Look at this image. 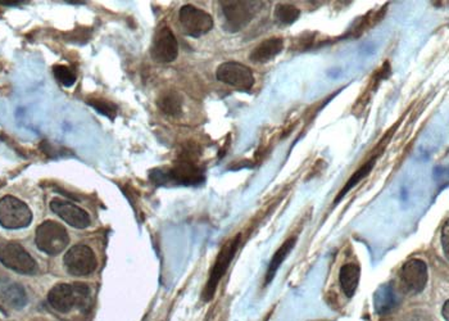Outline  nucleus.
<instances>
[{
    "label": "nucleus",
    "mask_w": 449,
    "mask_h": 321,
    "mask_svg": "<svg viewBox=\"0 0 449 321\" xmlns=\"http://www.w3.org/2000/svg\"><path fill=\"white\" fill-rule=\"evenodd\" d=\"M35 243L41 252L57 256L68 247L70 235L61 224L55 221H44L37 229Z\"/></svg>",
    "instance_id": "f257e3e1"
},
{
    "label": "nucleus",
    "mask_w": 449,
    "mask_h": 321,
    "mask_svg": "<svg viewBox=\"0 0 449 321\" xmlns=\"http://www.w3.org/2000/svg\"><path fill=\"white\" fill-rule=\"evenodd\" d=\"M261 6V1H221L225 28L229 32L243 30L256 17Z\"/></svg>",
    "instance_id": "f03ea898"
},
{
    "label": "nucleus",
    "mask_w": 449,
    "mask_h": 321,
    "mask_svg": "<svg viewBox=\"0 0 449 321\" xmlns=\"http://www.w3.org/2000/svg\"><path fill=\"white\" fill-rule=\"evenodd\" d=\"M240 240H241V235L238 234L237 237L230 239L229 242L223 247L221 248L220 253H219V256L214 261V265L211 269L208 282H207V285H206L204 292H203V300L206 302L211 301L213 295L216 293V289L220 284L221 279L226 274L231 261L234 260V257L238 252Z\"/></svg>",
    "instance_id": "7ed1b4c3"
},
{
    "label": "nucleus",
    "mask_w": 449,
    "mask_h": 321,
    "mask_svg": "<svg viewBox=\"0 0 449 321\" xmlns=\"http://www.w3.org/2000/svg\"><path fill=\"white\" fill-rule=\"evenodd\" d=\"M32 221V212L19 198L6 195L0 200V225L8 230L28 228Z\"/></svg>",
    "instance_id": "20e7f679"
},
{
    "label": "nucleus",
    "mask_w": 449,
    "mask_h": 321,
    "mask_svg": "<svg viewBox=\"0 0 449 321\" xmlns=\"http://www.w3.org/2000/svg\"><path fill=\"white\" fill-rule=\"evenodd\" d=\"M152 179L157 184H166L174 182L181 185H198L204 180V173L199 166L195 165L189 159H183L171 170H154L152 173Z\"/></svg>",
    "instance_id": "39448f33"
},
{
    "label": "nucleus",
    "mask_w": 449,
    "mask_h": 321,
    "mask_svg": "<svg viewBox=\"0 0 449 321\" xmlns=\"http://www.w3.org/2000/svg\"><path fill=\"white\" fill-rule=\"evenodd\" d=\"M0 262L19 274L32 275L37 271V261L25 248L14 242L0 244Z\"/></svg>",
    "instance_id": "423d86ee"
},
{
    "label": "nucleus",
    "mask_w": 449,
    "mask_h": 321,
    "mask_svg": "<svg viewBox=\"0 0 449 321\" xmlns=\"http://www.w3.org/2000/svg\"><path fill=\"white\" fill-rule=\"evenodd\" d=\"M216 77L221 83L226 84L239 92H250L256 83L253 71L240 62L221 64L216 71Z\"/></svg>",
    "instance_id": "0eeeda50"
},
{
    "label": "nucleus",
    "mask_w": 449,
    "mask_h": 321,
    "mask_svg": "<svg viewBox=\"0 0 449 321\" xmlns=\"http://www.w3.org/2000/svg\"><path fill=\"white\" fill-rule=\"evenodd\" d=\"M180 25L183 32L192 37H199L208 34L213 28V19L206 10H199L192 4L181 7L179 13Z\"/></svg>",
    "instance_id": "6e6552de"
},
{
    "label": "nucleus",
    "mask_w": 449,
    "mask_h": 321,
    "mask_svg": "<svg viewBox=\"0 0 449 321\" xmlns=\"http://www.w3.org/2000/svg\"><path fill=\"white\" fill-rule=\"evenodd\" d=\"M97 257L88 246L79 244L68 249L64 256V266L74 276L90 275L97 269Z\"/></svg>",
    "instance_id": "1a4fd4ad"
},
{
    "label": "nucleus",
    "mask_w": 449,
    "mask_h": 321,
    "mask_svg": "<svg viewBox=\"0 0 449 321\" xmlns=\"http://www.w3.org/2000/svg\"><path fill=\"white\" fill-rule=\"evenodd\" d=\"M428 265L420 258L408 260L401 269V282L404 289L410 293H421L428 284Z\"/></svg>",
    "instance_id": "9d476101"
},
{
    "label": "nucleus",
    "mask_w": 449,
    "mask_h": 321,
    "mask_svg": "<svg viewBox=\"0 0 449 321\" xmlns=\"http://www.w3.org/2000/svg\"><path fill=\"white\" fill-rule=\"evenodd\" d=\"M150 55L158 64H171L179 55V44L171 28L163 26L157 31Z\"/></svg>",
    "instance_id": "9b49d317"
},
{
    "label": "nucleus",
    "mask_w": 449,
    "mask_h": 321,
    "mask_svg": "<svg viewBox=\"0 0 449 321\" xmlns=\"http://www.w3.org/2000/svg\"><path fill=\"white\" fill-rule=\"evenodd\" d=\"M50 208L57 216H59L64 222L74 226L76 229H85L90 225V216L83 208L77 207L76 204L67 202L59 198H54L50 202Z\"/></svg>",
    "instance_id": "f8f14e48"
},
{
    "label": "nucleus",
    "mask_w": 449,
    "mask_h": 321,
    "mask_svg": "<svg viewBox=\"0 0 449 321\" xmlns=\"http://www.w3.org/2000/svg\"><path fill=\"white\" fill-rule=\"evenodd\" d=\"M48 302L55 311L62 313L71 311L76 307L74 286L71 284L55 285L48 294Z\"/></svg>",
    "instance_id": "ddd939ff"
},
{
    "label": "nucleus",
    "mask_w": 449,
    "mask_h": 321,
    "mask_svg": "<svg viewBox=\"0 0 449 321\" xmlns=\"http://www.w3.org/2000/svg\"><path fill=\"white\" fill-rule=\"evenodd\" d=\"M283 49H284V40L281 37H270L259 43L252 50L249 59L255 64H267L280 55Z\"/></svg>",
    "instance_id": "4468645a"
},
{
    "label": "nucleus",
    "mask_w": 449,
    "mask_h": 321,
    "mask_svg": "<svg viewBox=\"0 0 449 321\" xmlns=\"http://www.w3.org/2000/svg\"><path fill=\"white\" fill-rule=\"evenodd\" d=\"M399 303L401 300L393 283L380 285L374 293V307L379 315H385L388 312L393 311Z\"/></svg>",
    "instance_id": "2eb2a0df"
},
{
    "label": "nucleus",
    "mask_w": 449,
    "mask_h": 321,
    "mask_svg": "<svg viewBox=\"0 0 449 321\" xmlns=\"http://www.w3.org/2000/svg\"><path fill=\"white\" fill-rule=\"evenodd\" d=\"M295 244H297V238L292 237V238L286 239L284 243L280 246V248L276 251L275 255L271 258V262H270L268 269H267L265 285L270 284L274 280L276 273L279 271L280 266L284 264L285 258L290 255V252L293 251Z\"/></svg>",
    "instance_id": "dca6fc26"
},
{
    "label": "nucleus",
    "mask_w": 449,
    "mask_h": 321,
    "mask_svg": "<svg viewBox=\"0 0 449 321\" xmlns=\"http://www.w3.org/2000/svg\"><path fill=\"white\" fill-rule=\"evenodd\" d=\"M361 269L356 264H347L339 271L340 286L347 297H353L357 291Z\"/></svg>",
    "instance_id": "f3484780"
},
{
    "label": "nucleus",
    "mask_w": 449,
    "mask_h": 321,
    "mask_svg": "<svg viewBox=\"0 0 449 321\" xmlns=\"http://www.w3.org/2000/svg\"><path fill=\"white\" fill-rule=\"evenodd\" d=\"M376 161H377V156L371 157L365 165L361 166V167L358 168L357 171L349 177V180L347 182V184L344 185V188H343V189L340 191L339 194L337 195L335 202H334L335 204L339 203L340 201H341V200L348 194V192H350V191H352L358 183H361L365 177H367V176L370 175V173H371V171L374 170V167H375Z\"/></svg>",
    "instance_id": "a211bd4d"
},
{
    "label": "nucleus",
    "mask_w": 449,
    "mask_h": 321,
    "mask_svg": "<svg viewBox=\"0 0 449 321\" xmlns=\"http://www.w3.org/2000/svg\"><path fill=\"white\" fill-rule=\"evenodd\" d=\"M158 108L162 110L166 115L177 117L183 113V98L180 94L176 92H167L162 94L158 101Z\"/></svg>",
    "instance_id": "6ab92c4d"
},
{
    "label": "nucleus",
    "mask_w": 449,
    "mask_h": 321,
    "mask_svg": "<svg viewBox=\"0 0 449 321\" xmlns=\"http://www.w3.org/2000/svg\"><path fill=\"white\" fill-rule=\"evenodd\" d=\"M3 301L13 309H22L28 303V294L22 285L12 284L3 291Z\"/></svg>",
    "instance_id": "aec40b11"
},
{
    "label": "nucleus",
    "mask_w": 449,
    "mask_h": 321,
    "mask_svg": "<svg viewBox=\"0 0 449 321\" xmlns=\"http://www.w3.org/2000/svg\"><path fill=\"white\" fill-rule=\"evenodd\" d=\"M275 19L284 25V26H289L293 25L295 21H298L301 17V10H298L293 4H277L275 8Z\"/></svg>",
    "instance_id": "412c9836"
},
{
    "label": "nucleus",
    "mask_w": 449,
    "mask_h": 321,
    "mask_svg": "<svg viewBox=\"0 0 449 321\" xmlns=\"http://www.w3.org/2000/svg\"><path fill=\"white\" fill-rule=\"evenodd\" d=\"M74 291V297H76V307L80 310H86L90 304V289L86 284L83 283H74L72 284Z\"/></svg>",
    "instance_id": "4be33fe9"
},
{
    "label": "nucleus",
    "mask_w": 449,
    "mask_h": 321,
    "mask_svg": "<svg viewBox=\"0 0 449 321\" xmlns=\"http://www.w3.org/2000/svg\"><path fill=\"white\" fill-rule=\"evenodd\" d=\"M53 74L55 79L63 86H72L76 83V75L68 67L62 64H57L53 67Z\"/></svg>",
    "instance_id": "5701e85b"
},
{
    "label": "nucleus",
    "mask_w": 449,
    "mask_h": 321,
    "mask_svg": "<svg viewBox=\"0 0 449 321\" xmlns=\"http://www.w3.org/2000/svg\"><path fill=\"white\" fill-rule=\"evenodd\" d=\"M88 103L92 106V108L101 112V115L107 116V117H114L117 115V108L114 104H112L110 101H103V99H90Z\"/></svg>",
    "instance_id": "b1692460"
},
{
    "label": "nucleus",
    "mask_w": 449,
    "mask_h": 321,
    "mask_svg": "<svg viewBox=\"0 0 449 321\" xmlns=\"http://www.w3.org/2000/svg\"><path fill=\"white\" fill-rule=\"evenodd\" d=\"M441 246H443V251L444 255L448 258L449 257V222L446 221L443 230H441Z\"/></svg>",
    "instance_id": "393cba45"
},
{
    "label": "nucleus",
    "mask_w": 449,
    "mask_h": 321,
    "mask_svg": "<svg viewBox=\"0 0 449 321\" xmlns=\"http://www.w3.org/2000/svg\"><path fill=\"white\" fill-rule=\"evenodd\" d=\"M448 312L449 302L448 301H446V303H444V307H443V311H441V315H443V318H444V320L446 321L449 320Z\"/></svg>",
    "instance_id": "a878e982"
}]
</instances>
